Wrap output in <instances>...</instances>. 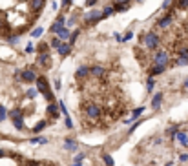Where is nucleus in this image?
Listing matches in <instances>:
<instances>
[{
	"label": "nucleus",
	"mask_w": 188,
	"mask_h": 166,
	"mask_svg": "<svg viewBox=\"0 0 188 166\" xmlns=\"http://www.w3.org/2000/svg\"><path fill=\"white\" fill-rule=\"evenodd\" d=\"M102 161L106 162V166H113V159H111L108 153H102Z\"/></svg>",
	"instance_id": "c85d7f7f"
},
{
	"label": "nucleus",
	"mask_w": 188,
	"mask_h": 166,
	"mask_svg": "<svg viewBox=\"0 0 188 166\" xmlns=\"http://www.w3.org/2000/svg\"><path fill=\"white\" fill-rule=\"evenodd\" d=\"M99 20H102V11H99V9H91V11H88V13L84 15V22L89 24V26L97 24Z\"/></svg>",
	"instance_id": "7ed1b4c3"
},
{
	"label": "nucleus",
	"mask_w": 188,
	"mask_h": 166,
	"mask_svg": "<svg viewBox=\"0 0 188 166\" xmlns=\"http://www.w3.org/2000/svg\"><path fill=\"white\" fill-rule=\"evenodd\" d=\"M64 24H66V17H64V15H59V17H57V20H55V22L51 24L50 31H51L53 35H57V33H59V31H60V29L64 28Z\"/></svg>",
	"instance_id": "6e6552de"
},
{
	"label": "nucleus",
	"mask_w": 188,
	"mask_h": 166,
	"mask_svg": "<svg viewBox=\"0 0 188 166\" xmlns=\"http://www.w3.org/2000/svg\"><path fill=\"white\" fill-rule=\"evenodd\" d=\"M168 60H170V55L168 51H164V50H155V55H153V64L157 66H168Z\"/></svg>",
	"instance_id": "f03ea898"
},
{
	"label": "nucleus",
	"mask_w": 188,
	"mask_h": 166,
	"mask_svg": "<svg viewBox=\"0 0 188 166\" xmlns=\"http://www.w3.org/2000/svg\"><path fill=\"white\" fill-rule=\"evenodd\" d=\"M44 128H46V121H40V122L33 128V133H38V131H40V130H44Z\"/></svg>",
	"instance_id": "cd10ccee"
},
{
	"label": "nucleus",
	"mask_w": 188,
	"mask_h": 166,
	"mask_svg": "<svg viewBox=\"0 0 188 166\" xmlns=\"http://www.w3.org/2000/svg\"><path fill=\"white\" fill-rule=\"evenodd\" d=\"M88 75H89V66H80L75 71V79H86Z\"/></svg>",
	"instance_id": "4468645a"
},
{
	"label": "nucleus",
	"mask_w": 188,
	"mask_h": 166,
	"mask_svg": "<svg viewBox=\"0 0 188 166\" xmlns=\"http://www.w3.org/2000/svg\"><path fill=\"white\" fill-rule=\"evenodd\" d=\"M115 2H117V4H124V6H130V2H132V0H115Z\"/></svg>",
	"instance_id": "c9c22d12"
},
{
	"label": "nucleus",
	"mask_w": 188,
	"mask_h": 166,
	"mask_svg": "<svg viewBox=\"0 0 188 166\" xmlns=\"http://www.w3.org/2000/svg\"><path fill=\"white\" fill-rule=\"evenodd\" d=\"M161 102H162V93H157L155 97H153V101H152V108H153V110H159Z\"/></svg>",
	"instance_id": "6ab92c4d"
},
{
	"label": "nucleus",
	"mask_w": 188,
	"mask_h": 166,
	"mask_svg": "<svg viewBox=\"0 0 188 166\" xmlns=\"http://www.w3.org/2000/svg\"><path fill=\"white\" fill-rule=\"evenodd\" d=\"M35 84H37V89H38V93H42L44 89H48V88H50V84H48V79H46L44 75H38V79L35 80Z\"/></svg>",
	"instance_id": "9b49d317"
},
{
	"label": "nucleus",
	"mask_w": 188,
	"mask_h": 166,
	"mask_svg": "<svg viewBox=\"0 0 188 166\" xmlns=\"http://www.w3.org/2000/svg\"><path fill=\"white\" fill-rule=\"evenodd\" d=\"M113 37H115V40H119V42H121V40H123V37H121V35H119V33H115V35H113Z\"/></svg>",
	"instance_id": "a18cd8bd"
},
{
	"label": "nucleus",
	"mask_w": 188,
	"mask_h": 166,
	"mask_svg": "<svg viewBox=\"0 0 188 166\" xmlns=\"http://www.w3.org/2000/svg\"><path fill=\"white\" fill-rule=\"evenodd\" d=\"M139 122H141V121H137V122H135V124H133V126L130 128V131H128V133H133V131L137 130V126H139Z\"/></svg>",
	"instance_id": "58836bf2"
},
{
	"label": "nucleus",
	"mask_w": 188,
	"mask_h": 166,
	"mask_svg": "<svg viewBox=\"0 0 188 166\" xmlns=\"http://www.w3.org/2000/svg\"><path fill=\"white\" fill-rule=\"evenodd\" d=\"M4 155H6V152H4L2 148H0V157H4Z\"/></svg>",
	"instance_id": "49530a36"
},
{
	"label": "nucleus",
	"mask_w": 188,
	"mask_h": 166,
	"mask_svg": "<svg viewBox=\"0 0 188 166\" xmlns=\"http://www.w3.org/2000/svg\"><path fill=\"white\" fill-rule=\"evenodd\" d=\"M175 64H177V66H188V59H184V57H177V59H175Z\"/></svg>",
	"instance_id": "c756f323"
},
{
	"label": "nucleus",
	"mask_w": 188,
	"mask_h": 166,
	"mask_svg": "<svg viewBox=\"0 0 188 166\" xmlns=\"http://www.w3.org/2000/svg\"><path fill=\"white\" fill-rule=\"evenodd\" d=\"M42 33H44V28H35V29L31 31V38H40Z\"/></svg>",
	"instance_id": "b1692460"
},
{
	"label": "nucleus",
	"mask_w": 188,
	"mask_h": 166,
	"mask_svg": "<svg viewBox=\"0 0 188 166\" xmlns=\"http://www.w3.org/2000/svg\"><path fill=\"white\" fill-rule=\"evenodd\" d=\"M59 110H60V106H59V104H55V102H50L48 106H46V113H48L50 117H53V119H57V117H59Z\"/></svg>",
	"instance_id": "f8f14e48"
},
{
	"label": "nucleus",
	"mask_w": 188,
	"mask_h": 166,
	"mask_svg": "<svg viewBox=\"0 0 188 166\" xmlns=\"http://www.w3.org/2000/svg\"><path fill=\"white\" fill-rule=\"evenodd\" d=\"M179 159H181V161H183V162H184V161H188V155H186V153H183V155H181V157H179Z\"/></svg>",
	"instance_id": "c03bdc74"
},
{
	"label": "nucleus",
	"mask_w": 188,
	"mask_h": 166,
	"mask_svg": "<svg viewBox=\"0 0 188 166\" xmlns=\"http://www.w3.org/2000/svg\"><path fill=\"white\" fill-rule=\"evenodd\" d=\"M57 37H59L62 42H68V40H69V37H71V31H69V28H62V29L57 33Z\"/></svg>",
	"instance_id": "dca6fc26"
},
{
	"label": "nucleus",
	"mask_w": 188,
	"mask_h": 166,
	"mask_svg": "<svg viewBox=\"0 0 188 166\" xmlns=\"http://www.w3.org/2000/svg\"><path fill=\"white\" fill-rule=\"evenodd\" d=\"M26 166H40V164H38L37 161H28V162H26Z\"/></svg>",
	"instance_id": "ea45409f"
},
{
	"label": "nucleus",
	"mask_w": 188,
	"mask_h": 166,
	"mask_svg": "<svg viewBox=\"0 0 188 166\" xmlns=\"http://www.w3.org/2000/svg\"><path fill=\"white\" fill-rule=\"evenodd\" d=\"M6 117H8V111H6V108L0 104V119H2V121H6Z\"/></svg>",
	"instance_id": "72a5a7b5"
},
{
	"label": "nucleus",
	"mask_w": 188,
	"mask_h": 166,
	"mask_svg": "<svg viewBox=\"0 0 188 166\" xmlns=\"http://www.w3.org/2000/svg\"><path fill=\"white\" fill-rule=\"evenodd\" d=\"M95 4H97V0H86V6H88V8H93Z\"/></svg>",
	"instance_id": "f704fd0d"
},
{
	"label": "nucleus",
	"mask_w": 188,
	"mask_h": 166,
	"mask_svg": "<svg viewBox=\"0 0 188 166\" xmlns=\"http://www.w3.org/2000/svg\"><path fill=\"white\" fill-rule=\"evenodd\" d=\"M60 86H62V82H60V79H57L55 80V89H60Z\"/></svg>",
	"instance_id": "79ce46f5"
},
{
	"label": "nucleus",
	"mask_w": 188,
	"mask_h": 166,
	"mask_svg": "<svg viewBox=\"0 0 188 166\" xmlns=\"http://www.w3.org/2000/svg\"><path fill=\"white\" fill-rule=\"evenodd\" d=\"M128 8H130V6H124V4H117V2H113V9H115L117 13H123V11H128Z\"/></svg>",
	"instance_id": "5701e85b"
},
{
	"label": "nucleus",
	"mask_w": 188,
	"mask_h": 166,
	"mask_svg": "<svg viewBox=\"0 0 188 166\" xmlns=\"http://www.w3.org/2000/svg\"><path fill=\"white\" fill-rule=\"evenodd\" d=\"M164 69H166V66H157V64H153L150 68V71H148V75H152V77L161 75V73H164Z\"/></svg>",
	"instance_id": "2eb2a0df"
},
{
	"label": "nucleus",
	"mask_w": 188,
	"mask_h": 166,
	"mask_svg": "<svg viewBox=\"0 0 188 166\" xmlns=\"http://www.w3.org/2000/svg\"><path fill=\"white\" fill-rule=\"evenodd\" d=\"M153 88V79H148V91H152Z\"/></svg>",
	"instance_id": "37998d69"
},
{
	"label": "nucleus",
	"mask_w": 188,
	"mask_h": 166,
	"mask_svg": "<svg viewBox=\"0 0 188 166\" xmlns=\"http://www.w3.org/2000/svg\"><path fill=\"white\" fill-rule=\"evenodd\" d=\"M60 42H62V40H60V38H59V37L55 35V37L51 38V42H50V46H51V47H59V46H60Z\"/></svg>",
	"instance_id": "bb28decb"
},
{
	"label": "nucleus",
	"mask_w": 188,
	"mask_h": 166,
	"mask_svg": "<svg viewBox=\"0 0 188 166\" xmlns=\"http://www.w3.org/2000/svg\"><path fill=\"white\" fill-rule=\"evenodd\" d=\"M37 79H38V75H37L35 68H26L24 71H22V82H26V84H33Z\"/></svg>",
	"instance_id": "20e7f679"
},
{
	"label": "nucleus",
	"mask_w": 188,
	"mask_h": 166,
	"mask_svg": "<svg viewBox=\"0 0 188 166\" xmlns=\"http://www.w3.org/2000/svg\"><path fill=\"white\" fill-rule=\"evenodd\" d=\"M86 115H88L89 119H99V117H101V108H99L97 104L89 102V104H86Z\"/></svg>",
	"instance_id": "0eeeda50"
},
{
	"label": "nucleus",
	"mask_w": 188,
	"mask_h": 166,
	"mask_svg": "<svg viewBox=\"0 0 188 166\" xmlns=\"http://www.w3.org/2000/svg\"><path fill=\"white\" fill-rule=\"evenodd\" d=\"M175 6H177L179 9H188V0H177Z\"/></svg>",
	"instance_id": "a878e982"
},
{
	"label": "nucleus",
	"mask_w": 188,
	"mask_h": 166,
	"mask_svg": "<svg viewBox=\"0 0 188 166\" xmlns=\"http://www.w3.org/2000/svg\"><path fill=\"white\" fill-rule=\"evenodd\" d=\"M141 40H143V46L146 50H159V46H161V38L155 31H146Z\"/></svg>",
	"instance_id": "f257e3e1"
},
{
	"label": "nucleus",
	"mask_w": 188,
	"mask_h": 166,
	"mask_svg": "<svg viewBox=\"0 0 188 166\" xmlns=\"http://www.w3.org/2000/svg\"><path fill=\"white\" fill-rule=\"evenodd\" d=\"M71 44H69V42H60V46L57 47V53H59V57L60 59H64V57H68L69 53H71Z\"/></svg>",
	"instance_id": "1a4fd4ad"
},
{
	"label": "nucleus",
	"mask_w": 188,
	"mask_h": 166,
	"mask_svg": "<svg viewBox=\"0 0 188 166\" xmlns=\"http://www.w3.org/2000/svg\"><path fill=\"white\" fill-rule=\"evenodd\" d=\"M37 51V46L33 44V42H29L28 46H26V53H35Z\"/></svg>",
	"instance_id": "7c9ffc66"
},
{
	"label": "nucleus",
	"mask_w": 188,
	"mask_h": 166,
	"mask_svg": "<svg viewBox=\"0 0 188 166\" xmlns=\"http://www.w3.org/2000/svg\"><path fill=\"white\" fill-rule=\"evenodd\" d=\"M175 137H177V140L181 142V144L188 146V137H186V133H184V131H177V133H175Z\"/></svg>",
	"instance_id": "aec40b11"
},
{
	"label": "nucleus",
	"mask_w": 188,
	"mask_h": 166,
	"mask_svg": "<svg viewBox=\"0 0 188 166\" xmlns=\"http://www.w3.org/2000/svg\"><path fill=\"white\" fill-rule=\"evenodd\" d=\"M0 122H2V119H0Z\"/></svg>",
	"instance_id": "8fccbe9b"
},
{
	"label": "nucleus",
	"mask_w": 188,
	"mask_h": 166,
	"mask_svg": "<svg viewBox=\"0 0 188 166\" xmlns=\"http://www.w3.org/2000/svg\"><path fill=\"white\" fill-rule=\"evenodd\" d=\"M37 64L40 66V68H44V69H50L51 68V55L50 53H38V57H37Z\"/></svg>",
	"instance_id": "39448f33"
},
{
	"label": "nucleus",
	"mask_w": 188,
	"mask_h": 166,
	"mask_svg": "<svg viewBox=\"0 0 188 166\" xmlns=\"http://www.w3.org/2000/svg\"><path fill=\"white\" fill-rule=\"evenodd\" d=\"M184 88H188V80H186V82H184Z\"/></svg>",
	"instance_id": "09e8293b"
},
{
	"label": "nucleus",
	"mask_w": 188,
	"mask_h": 166,
	"mask_svg": "<svg viewBox=\"0 0 188 166\" xmlns=\"http://www.w3.org/2000/svg\"><path fill=\"white\" fill-rule=\"evenodd\" d=\"M111 13H115V9H113V4H111V6H106V8L102 9V18H108Z\"/></svg>",
	"instance_id": "4be33fe9"
},
{
	"label": "nucleus",
	"mask_w": 188,
	"mask_h": 166,
	"mask_svg": "<svg viewBox=\"0 0 188 166\" xmlns=\"http://www.w3.org/2000/svg\"><path fill=\"white\" fill-rule=\"evenodd\" d=\"M89 75L91 77H95V79H102L106 75V69L102 66H91L89 68Z\"/></svg>",
	"instance_id": "9d476101"
},
{
	"label": "nucleus",
	"mask_w": 188,
	"mask_h": 166,
	"mask_svg": "<svg viewBox=\"0 0 188 166\" xmlns=\"http://www.w3.org/2000/svg\"><path fill=\"white\" fill-rule=\"evenodd\" d=\"M132 37H133V33H132V31H130V33H126V37H124V38H123V40H124V42H128V40H130V38H132Z\"/></svg>",
	"instance_id": "a19ab883"
},
{
	"label": "nucleus",
	"mask_w": 188,
	"mask_h": 166,
	"mask_svg": "<svg viewBox=\"0 0 188 166\" xmlns=\"http://www.w3.org/2000/svg\"><path fill=\"white\" fill-rule=\"evenodd\" d=\"M170 6H172V0H166V2H164V4H162V9H168Z\"/></svg>",
	"instance_id": "4c0bfd02"
},
{
	"label": "nucleus",
	"mask_w": 188,
	"mask_h": 166,
	"mask_svg": "<svg viewBox=\"0 0 188 166\" xmlns=\"http://www.w3.org/2000/svg\"><path fill=\"white\" fill-rule=\"evenodd\" d=\"M79 35H80V29H75V31L71 33V37H69V40H68V42H69V44L73 46V44H75V40L79 38Z\"/></svg>",
	"instance_id": "393cba45"
},
{
	"label": "nucleus",
	"mask_w": 188,
	"mask_h": 166,
	"mask_svg": "<svg viewBox=\"0 0 188 166\" xmlns=\"http://www.w3.org/2000/svg\"><path fill=\"white\" fill-rule=\"evenodd\" d=\"M8 40H9V44H18V42H20V37H18V35H11Z\"/></svg>",
	"instance_id": "2f4dec72"
},
{
	"label": "nucleus",
	"mask_w": 188,
	"mask_h": 166,
	"mask_svg": "<svg viewBox=\"0 0 188 166\" xmlns=\"http://www.w3.org/2000/svg\"><path fill=\"white\" fill-rule=\"evenodd\" d=\"M71 4H73V2H71V0H62V6H64V8H69V6H71Z\"/></svg>",
	"instance_id": "e433bc0d"
},
{
	"label": "nucleus",
	"mask_w": 188,
	"mask_h": 166,
	"mask_svg": "<svg viewBox=\"0 0 188 166\" xmlns=\"http://www.w3.org/2000/svg\"><path fill=\"white\" fill-rule=\"evenodd\" d=\"M172 22H174V15H172V13H166V15H162V17L157 20V28L166 29V28L172 26Z\"/></svg>",
	"instance_id": "423d86ee"
},
{
	"label": "nucleus",
	"mask_w": 188,
	"mask_h": 166,
	"mask_svg": "<svg viewBox=\"0 0 188 166\" xmlns=\"http://www.w3.org/2000/svg\"><path fill=\"white\" fill-rule=\"evenodd\" d=\"M64 148L69 150V152H77V150H79V148H77V142H75L73 139H68V140L64 142Z\"/></svg>",
	"instance_id": "f3484780"
},
{
	"label": "nucleus",
	"mask_w": 188,
	"mask_h": 166,
	"mask_svg": "<svg viewBox=\"0 0 188 166\" xmlns=\"http://www.w3.org/2000/svg\"><path fill=\"white\" fill-rule=\"evenodd\" d=\"M37 93H38V89H28V91H26V95H28L29 99H35V97H37Z\"/></svg>",
	"instance_id": "473e14b6"
},
{
	"label": "nucleus",
	"mask_w": 188,
	"mask_h": 166,
	"mask_svg": "<svg viewBox=\"0 0 188 166\" xmlns=\"http://www.w3.org/2000/svg\"><path fill=\"white\" fill-rule=\"evenodd\" d=\"M44 6H46V0H29V9L35 11V13L42 11Z\"/></svg>",
	"instance_id": "ddd939ff"
},
{
	"label": "nucleus",
	"mask_w": 188,
	"mask_h": 166,
	"mask_svg": "<svg viewBox=\"0 0 188 166\" xmlns=\"http://www.w3.org/2000/svg\"><path fill=\"white\" fill-rule=\"evenodd\" d=\"M50 42H40L38 46H37V51L38 53H50Z\"/></svg>",
	"instance_id": "a211bd4d"
},
{
	"label": "nucleus",
	"mask_w": 188,
	"mask_h": 166,
	"mask_svg": "<svg viewBox=\"0 0 188 166\" xmlns=\"http://www.w3.org/2000/svg\"><path fill=\"white\" fill-rule=\"evenodd\" d=\"M2 28H4V20H2V18H0V29H2Z\"/></svg>",
	"instance_id": "de8ad7c7"
},
{
	"label": "nucleus",
	"mask_w": 188,
	"mask_h": 166,
	"mask_svg": "<svg viewBox=\"0 0 188 166\" xmlns=\"http://www.w3.org/2000/svg\"><path fill=\"white\" fill-rule=\"evenodd\" d=\"M143 111H144V108H137V110H133V113H132V119H126L124 122H126V124H128V122H132L133 119H137V117H139L141 113H143Z\"/></svg>",
	"instance_id": "412c9836"
}]
</instances>
